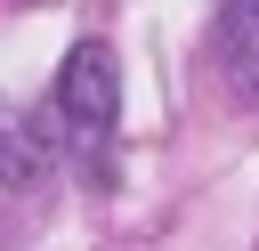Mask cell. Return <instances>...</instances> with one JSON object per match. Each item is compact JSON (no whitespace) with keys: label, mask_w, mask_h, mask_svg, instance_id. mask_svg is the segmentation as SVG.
Listing matches in <instances>:
<instances>
[{"label":"cell","mask_w":259,"mask_h":251,"mask_svg":"<svg viewBox=\"0 0 259 251\" xmlns=\"http://www.w3.org/2000/svg\"><path fill=\"white\" fill-rule=\"evenodd\" d=\"M49 113H57L65 154H81V170L105 186V178H113V121H121V73H113V49H105V40H81V49L57 65Z\"/></svg>","instance_id":"1"},{"label":"cell","mask_w":259,"mask_h":251,"mask_svg":"<svg viewBox=\"0 0 259 251\" xmlns=\"http://www.w3.org/2000/svg\"><path fill=\"white\" fill-rule=\"evenodd\" d=\"M210 49H219L227 89H235V97H259V0H227V8H219Z\"/></svg>","instance_id":"2"}]
</instances>
